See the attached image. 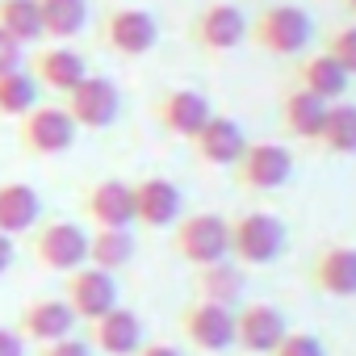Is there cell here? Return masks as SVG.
<instances>
[{
  "label": "cell",
  "mask_w": 356,
  "mask_h": 356,
  "mask_svg": "<svg viewBox=\"0 0 356 356\" xmlns=\"http://www.w3.org/2000/svg\"><path fill=\"white\" fill-rule=\"evenodd\" d=\"M314 38V22L298 5H268L256 17H248V42L277 59H298Z\"/></svg>",
  "instance_id": "1"
},
{
  "label": "cell",
  "mask_w": 356,
  "mask_h": 356,
  "mask_svg": "<svg viewBox=\"0 0 356 356\" xmlns=\"http://www.w3.org/2000/svg\"><path fill=\"white\" fill-rule=\"evenodd\" d=\"M285 252V222L268 210H243L227 218V256L243 268H260L281 260Z\"/></svg>",
  "instance_id": "2"
},
{
  "label": "cell",
  "mask_w": 356,
  "mask_h": 356,
  "mask_svg": "<svg viewBox=\"0 0 356 356\" xmlns=\"http://www.w3.org/2000/svg\"><path fill=\"white\" fill-rule=\"evenodd\" d=\"M26 252L47 273H72L88 264V231L67 218H38L26 231Z\"/></svg>",
  "instance_id": "3"
},
{
  "label": "cell",
  "mask_w": 356,
  "mask_h": 356,
  "mask_svg": "<svg viewBox=\"0 0 356 356\" xmlns=\"http://www.w3.org/2000/svg\"><path fill=\"white\" fill-rule=\"evenodd\" d=\"M231 176H235V185L243 193H273L281 189L289 176H293V155L289 147L281 143H268V138H256L243 147V155L231 163Z\"/></svg>",
  "instance_id": "4"
},
{
  "label": "cell",
  "mask_w": 356,
  "mask_h": 356,
  "mask_svg": "<svg viewBox=\"0 0 356 356\" xmlns=\"http://www.w3.org/2000/svg\"><path fill=\"white\" fill-rule=\"evenodd\" d=\"M76 143V122L63 105H34L17 118V147L34 159H55Z\"/></svg>",
  "instance_id": "5"
},
{
  "label": "cell",
  "mask_w": 356,
  "mask_h": 356,
  "mask_svg": "<svg viewBox=\"0 0 356 356\" xmlns=\"http://www.w3.org/2000/svg\"><path fill=\"white\" fill-rule=\"evenodd\" d=\"M172 252L193 268L227 260V218L222 214H181L172 222Z\"/></svg>",
  "instance_id": "6"
},
{
  "label": "cell",
  "mask_w": 356,
  "mask_h": 356,
  "mask_svg": "<svg viewBox=\"0 0 356 356\" xmlns=\"http://www.w3.org/2000/svg\"><path fill=\"white\" fill-rule=\"evenodd\" d=\"M63 109L76 122V130H105L122 113V92L109 76H84L72 92H63Z\"/></svg>",
  "instance_id": "7"
},
{
  "label": "cell",
  "mask_w": 356,
  "mask_h": 356,
  "mask_svg": "<svg viewBox=\"0 0 356 356\" xmlns=\"http://www.w3.org/2000/svg\"><path fill=\"white\" fill-rule=\"evenodd\" d=\"M159 42V26L147 9H109L101 22V47L113 51L118 59H143L151 47Z\"/></svg>",
  "instance_id": "8"
},
{
  "label": "cell",
  "mask_w": 356,
  "mask_h": 356,
  "mask_svg": "<svg viewBox=\"0 0 356 356\" xmlns=\"http://www.w3.org/2000/svg\"><path fill=\"white\" fill-rule=\"evenodd\" d=\"M59 298L72 306V314H76L80 323H88V318H101L105 310L118 306V281H113V273H105V268L80 264V268L63 273Z\"/></svg>",
  "instance_id": "9"
},
{
  "label": "cell",
  "mask_w": 356,
  "mask_h": 356,
  "mask_svg": "<svg viewBox=\"0 0 356 356\" xmlns=\"http://www.w3.org/2000/svg\"><path fill=\"white\" fill-rule=\"evenodd\" d=\"M130 206H134V227H143V231H172V222L185 214V197L168 176H143V181H134Z\"/></svg>",
  "instance_id": "10"
},
{
  "label": "cell",
  "mask_w": 356,
  "mask_h": 356,
  "mask_svg": "<svg viewBox=\"0 0 356 356\" xmlns=\"http://www.w3.org/2000/svg\"><path fill=\"white\" fill-rule=\"evenodd\" d=\"M243 38H248V17L235 5H227V0H214V5H206L189 22V42L197 51H206V55H227Z\"/></svg>",
  "instance_id": "11"
},
{
  "label": "cell",
  "mask_w": 356,
  "mask_h": 356,
  "mask_svg": "<svg viewBox=\"0 0 356 356\" xmlns=\"http://www.w3.org/2000/svg\"><path fill=\"white\" fill-rule=\"evenodd\" d=\"M306 285L323 298H356V248L327 243L306 260Z\"/></svg>",
  "instance_id": "12"
},
{
  "label": "cell",
  "mask_w": 356,
  "mask_h": 356,
  "mask_svg": "<svg viewBox=\"0 0 356 356\" xmlns=\"http://www.w3.org/2000/svg\"><path fill=\"white\" fill-rule=\"evenodd\" d=\"M210 113H214V109H210V101H206L197 88H163V92L151 101V118L159 122V130L172 134V138H185V143L206 126Z\"/></svg>",
  "instance_id": "13"
},
{
  "label": "cell",
  "mask_w": 356,
  "mask_h": 356,
  "mask_svg": "<svg viewBox=\"0 0 356 356\" xmlns=\"http://www.w3.org/2000/svg\"><path fill=\"white\" fill-rule=\"evenodd\" d=\"M181 335L197 348V352H227L235 343V310L227 306H210V302H189L176 314Z\"/></svg>",
  "instance_id": "14"
},
{
  "label": "cell",
  "mask_w": 356,
  "mask_h": 356,
  "mask_svg": "<svg viewBox=\"0 0 356 356\" xmlns=\"http://www.w3.org/2000/svg\"><path fill=\"white\" fill-rule=\"evenodd\" d=\"M285 331V314L273 302H243L235 310V348L248 356H268Z\"/></svg>",
  "instance_id": "15"
},
{
  "label": "cell",
  "mask_w": 356,
  "mask_h": 356,
  "mask_svg": "<svg viewBox=\"0 0 356 356\" xmlns=\"http://www.w3.org/2000/svg\"><path fill=\"white\" fill-rule=\"evenodd\" d=\"M243 147H248V134L227 113H210L206 126L189 138V151H193V159L202 168H231L243 155Z\"/></svg>",
  "instance_id": "16"
},
{
  "label": "cell",
  "mask_w": 356,
  "mask_h": 356,
  "mask_svg": "<svg viewBox=\"0 0 356 356\" xmlns=\"http://www.w3.org/2000/svg\"><path fill=\"white\" fill-rule=\"evenodd\" d=\"M84 343L92 352H101V356H130L143 343V318L134 310H126V306H113L101 318L84 323Z\"/></svg>",
  "instance_id": "17"
},
{
  "label": "cell",
  "mask_w": 356,
  "mask_h": 356,
  "mask_svg": "<svg viewBox=\"0 0 356 356\" xmlns=\"http://www.w3.org/2000/svg\"><path fill=\"white\" fill-rule=\"evenodd\" d=\"M80 214H84L92 227H134L130 181L101 176V181L84 185V193H80Z\"/></svg>",
  "instance_id": "18"
},
{
  "label": "cell",
  "mask_w": 356,
  "mask_h": 356,
  "mask_svg": "<svg viewBox=\"0 0 356 356\" xmlns=\"http://www.w3.org/2000/svg\"><path fill=\"white\" fill-rule=\"evenodd\" d=\"M76 323H80V318L72 314V306H67L63 298H30V302L22 306V314H17V335L38 348V343L67 339Z\"/></svg>",
  "instance_id": "19"
},
{
  "label": "cell",
  "mask_w": 356,
  "mask_h": 356,
  "mask_svg": "<svg viewBox=\"0 0 356 356\" xmlns=\"http://www.w3.org/2000/svg\"><path fill=\"white\" fill-rule=\"evenodd\" d=\"M243 289H248L243 264H235L231 256H227V260H214V264H202V268H193V277H189L193 302H210V306H227V310L239 306Z\"/></svg>",
  "instance_id": "20"
},
{
  "label": "cell",
  "mask_w": 356,
  "mask_h": 356,
  "mask_svg": "<svg viewBox=\"0 0 356 356\" xmlns=\"http://www.w3.org/2000/svg\"><path fill=\"white\" fill-rule=\"evenodd\" d=\"M30 76H34V84H42V88H51V92H72L84 76H88V63H84V55L80 51H72V47H38L34 55H30Z\"/></svg>",
  "instance_id": "21"
},
{
  "label": "cell",
  "mask_w": 356,
  "mask_h": 356,
  "mask_svg": "<svg viewBox=\"0 0 356 356\" xmlns=\"http://www.w3.org/2000/svg\"><path fill=\"white\" fill-rule=\"evenodd\" d=\"M348 80L352 76L327 51H314V55H298L293 59V88H302V92H310V97H318L327 105H335L348 92Z\"/></svg>",
  "instance_id": "22"
},
{
  "label": "cell",
  "mask_w": 356,
  "mask_h": 356,
  "mask_svg": "<svg viewBox=\"0 0 356 356\" xmlns=\"http://www.w3.org/2000/svg\"><path fill=\"white\" fill-rule=\"evenodd\" d=\"M323 122H327V101H318V97H310V92H302V88L281 92V130H285L289 138L318 147Z\"/></svg>",
  "instance_id": "23"
},
{
  "label": "cell",
  "mask_w": 356,
  "mask_h": 356,
  "mask_svg": "<svg viewBox=\"0 0 356 356\" xmlns=\"http://www.w3.org/2000/svg\"><path fill=\"white\" fill-rule=\"evenodd\" d=\"M42 218V202L26 181H0V235H26Z\"/></svg>",
  "instance_id": "24"
},
{
  "label": "cell",
  "mask_w": 356,
  "mask_h": 356,
  "mask_svg": "<svg viewBox=\"0 0 356 356\" xmlns=\"http://www.w3.org/2000/svg\"><path fill=\"white\" fill-rule=\"evenodd\" d=\"M134 256V235L130 227H97L88 235V264L92 268H105V273H122Z\"/></svg>",
  "instance_id": "25"
},
{
  "label": "cell",
  "mask_w": 356,
  "mask_h": 356,
  "mask_svg": "<svg viewBox=\"0 0 356 356\" xmlns=\"http://www.w3.org/2000/svg\"><path fill=\"white\" fill-rule=\"evenodd\" d=\"M38 17H42V38H76L88 26V0H38Z\"/></svg>",
  "instance_id": "26"
},
{
  "label": "cell",
  "mask_w": 356,
  "mask_h": 356,
  "mask_svg": "<svg viewBox=\"0 0 356 356\" xmlns=\"http://www.w3.org/2000/svg\"><path fill=\"white\" fill-rule=\"evenodd\" d=\"M318 147L331 151V155H356V105H348V101L327 105V122H323Z\"/></svg>",
  "instance_id": "27"
},
{
  "label": "cell",
  "mask_w": 356,
  "mask_h": 356,
  "mask_svg": "<svg viewBox=\"0 0 356 356\" xmlns=\"http://www.w3.org/2000/svg\"><path fill=\"white\" fill-rule=\"evenodd\" d=\"M0 30L13 42L30 47L42 38V17H38V0H0Z\"/></svg>",
  "instance_id": "28"
},
{
  "label": "cell",
  "mask_w": 356,
  "mask_h": 356,
  "mask_svg": "<svg viewBox=\"0 0 356 356\" xmlns=\"http://www.w3.org/2000/svg\"><path fill=\"white\" fill-rule=\"evenodd\" d=\"M38 105V84L30 72H5L0 76V118H22L26 109Z\"/></svg>",
  "instance_id": "29"
},
{
  "label": "cell",
  "mask_w": 356,
  "mask_h": 356,
  "mask_svg": "<svg viewBox=\"0 0 356 356\" xmlns=\"http://www.w3.org/2000/svg\"><path fill=\"white\" fill-rule=\"evenodd\" d=\"M323 51L348 72V76H356V22H348V26H335V30H327V38H323Z\"/></svg>",
  "instance_id": "30"
},
{
  "label": "cell",
  "mask_w": 356,
  "mask_h": 356,
  "mask_svg": "<svg viewBox=\"0 0 356 356\" xmlns=\"http://www.w3.org/2000/svg\"><path fill=\"white\" fill-rule=\"evenodd\" d=\"M268 356H327V348H323V339L310 335V331H285L281 343H277Z\"/></svg>",
  "instance_id": "31"
},
{
  "label": "cell",
  "mask_w": 356,
  "mask_h": 356,
  "mask_svg": "<svg viewBox=\"0 0 356 356\" xmlns=\"http://www.w3.org/2000/svg\"><path fill=\"white\" fill-rule=\"evenodd\" d=\"M38 356H92V348L76 335L67 339H55V343H38Z\"/></svg>",
  "instance_id": "32"
},
{
  "label": "cell",
  "mask_w": 356,
  "mask_h": 356,
  "mask_svg": "<svg viewBox=\"0 0 356 356\" xmlns=\"http://www.w3.org/2000/svg\"><path fill=\"white\" fill-rule=\"evenodd\" d=\"M22 59H26V47H22V42H13L5 30H0V76H5V72H17V67H22Z\"/></svg>",
  "instance_id": "33"
},
{
  "label": "cell",
  "mask_w": 356,
  "mask_h": 356,
  "mask_svg": "<svg viewBox=\"0 0 356 356\" xmlns=\"http://www.w3.org/2000/svg\"><path fill=\"white\" fill-rule=\"evenodd\" d=\"M0 356H26V339L17 327H0Z\"/></svg>",
  "instance_id": "34"
},
{
  "label": "cell",
  "mask_w": 356,
  "mask_h": 356,
  "mask_svg": "<svg viewBox=\"0 0 356 356\" xmlns=\"http://www.w3.org/2000/svg\"><path fill=\"white\" fill-rule=\"evenodd\" d=\"M130 356H185V352H181V348H172V343L151 339V343H138V352H130Z\"/></svg>",
  "instance_id": "35"
},
{
  "label": "cell",
  "mask_w": 356,
  "mask_h": 356,
  "mask_svg": "<svg viewBox=\"0 0 356 356\" xmlns=\"http://www.w3.org/2000/svg\"><path fill=\"white\" fill-rule=\"evenodd\" d=\"M13 256H17L13 239H9V235H0V273H9V268H13Z\"/></svg>",
  "instance_id": "36"
},
{
  "label": "cell",
  "mask_w": 356,
  "mask_h": 356,
  "mask_svg": "<svg viewBox=\"0 0 356 356\" xmlns=\"http://www.w3.org/2000/svg\"><path fill=\"white\" fill-rule=\"evenodd\" d=\"M339 5H343V9H348L352 17H356V0H339Z\"/></svg>",
  "instance_id": "37"
},
{
  "label": "cell",
  "mask_w": 356,
  "mask_h": 356,
  "mask_svg": "<svg viewBox=\"0 0 356 356\" xmlns=\"http://www.w3.org/2000/svg\"><path fill=\"white\" fill-rule=\"evenodd\" d=\"M243 356H248V352H243Z\"/></svg>",
  "instance_id": "38"
}]
</instances>
